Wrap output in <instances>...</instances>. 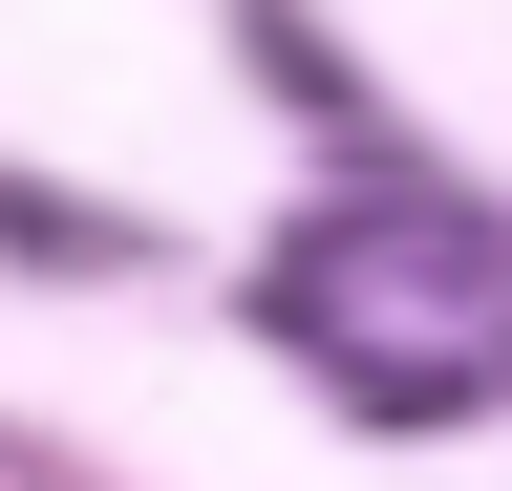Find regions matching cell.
Segmentation results:
<instances>
[{
  "label": "cell",
  "mask_w": 512,
  "mask_h": 491,
  "mask_svg": "<svg viewBox=\"0 0 512 491\" xmlns=\"http://www.w3.org/2000/svg\"><path fill=\"white\" fill-rule=\"evenodd\" d=\"M256 342L363 427H470L512 406V214L448 171H363L299 235H256Z\"/></svg>",
  "instance_id": "1"
}]
</instances>
